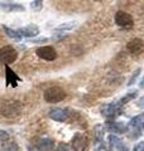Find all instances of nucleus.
Returning a JSON list of instances; mask_svg holds the SVG:
<instances>
[{"label":"nucleus","instance_id":"nucleus-1","mask_svg":"<svg viewBox=\"0 0 144 151\" xmlns=\"http://www.w3.org/2000/svg\"><path fill=\"white\" fill-rule=\"evenodd\" d=\"M66 97V92L61 87H51L44 92V100L49 103H57L63 101Z\"/></svg>","mask_w":144,"mask_h":151},{"label":"nucleus","instance_id":"nucleus-2","mask_svg":"<svg viewBox=\"0 0 144 151\" xmlns=\"http://www.w3.org/2000/svg\"><path fill=\"white\" fill-rule=\"evenodd\" d=\"M18 58V53L12 45H5L0 49V62L4 64H10L15 62Z\"/></svg>","mask_w":144,"mask_h":151},{"label":"nucleus","instance_id":"nucleus-3","mask_svg":"<svg viewBox=\"0 0 144 151\" xmlns=\"http://www.w3.org/2000/svg\"><path fill=\"white\" fill-rule=\"evenodd\" d=\"M1 115H4L8 119H12V117H17L19 113L22 112V105L19 102H8L5 105H3L1 107Z\"/></svg>","mask_w":144,"mask_h":151},{"label":"nucleus","instance_id":"nucleus-4","mask_svg":"<svg viewBox=\"0 0 144 151\" xmlns=\"http://www.w3.org/2000/svg\"><path fill=\"white\" fill-rule=\"evenodd\" d=\"M101 113L104 117H106L109 120H113L121 113V103L113 102V103H109V105H105L101 110Z\"/></svg>","mask_w":144,"mask_h":151},{"label":"nucleus","instance_id":"nucleus-5","mask_svg":"<svg viewBox=\"0 0 144 151\" xmlns=\"http://www.w3.org/2000/svg\"><path fill=\"white\" fill-rule=\"evenodd\" d=\"M115 23L120 28H125V29H129V28H132L134 25V20L132 15H129L128 13L121 10L115 14Z\"/></svg>","mask_w":144,"mask_h":151},{"label":"nucleus","instance_id":"nucleus-6","mask_svg":"<svg viewBox=\"0 0 144 151\" xmlns=\"http://www.w3.org/2000/svg\"><path fill=\"white\" fill-rule=\"evenodd\" d=\"M37 55L44 60H55L57 58V52L53 47H39L36 50Z\"/></svg>","mask_w":144,"mask_h":151},{"label":"nucleus","instance_id":"nucleus-7","mask_svg":"<svg viewBox=\"0 0 144 151\" xmlns=\"http://www.w3.org/2000/svg\"><path fill=\"white\" fill-rule=\"evenodd\" d=\"M87 146V137L84 134H76L72 139V147L75 151H85Z\"/></svg>","mask_w":144,"mask_h":151},{"label":"nucleus","instance_id":"nucleus-8","mask_svg":"<svg viewBox=\"0 0 144 151\" xmlns=\"http://www.w3.org/2000/svg\"><path fill=\"white\" fill-rule=\"evenodd\" d=\"M128 50L132 54H140L144 52V42L139 38H134L128 43Z\"/></svg>","mask_w":144,"mask_h":151},{"label":"nucleus","instance_id":"nucleus-9","mask_svg":"<svg viewBox=\"0 0 144 151\" xmlns=\"http://www.w3.org/2000/svg\"><path fill=\"white\" fill-rule=\"evenodd\" d=\"M106 130L114 134H125L128 131V126L123 122H116V121H109L106 125Z\"/></svg>","mask_w":144,"mask_h":151},{"label":"nucleus","instance_id":"nucleus-10","mask_svg":"<svg viewBox=\"0 0 144 151\" xmlns=\"http://www.w3.org/2000/svg\"><path fill=\"white\" fill-rule=\"evenodd\" d=\"M18 33L23 37L25 38H33V37H37L38 34H39V28H38L37 25H27L24 28H20V29H18Z\"/></svg>","mask_w":144,"mask_h":151},{"label":"nucleus","instance_id":"nucleus-11","mask_svg":"<svg viewBox=\"0 0 144 151\" xmlns=\"http://www.w3.org/2000/svg\"><path fill=\"white\" fill-rule=\"evenodd\" d=\"M49 117L55 121L63 122L68 119V112L63 110V108H53V110L49 111Z\"/></svg>","mask_w":144,"mask_h":151},{"label":"nucleus","instance_id":"nucleus-12","mask_svg":"<svg viewBox=\"0 0 144 151\" xmlns=\"http://www.w3.org/2000/svg\"><path fill=\"white\" fill-rule=\"evenodd\" d=\"M5 82H7V86H10V87H17L18 82H20V78L8 65L5 67Z\"/></svg>","mask_w":144,"mask_h":151},{"label":"nucleus","instance_id":"nucleus-13","mask_svg":"<svg viewBox=\"0 0 144 151\" xmlns=\"http://www.w3.org/2000/svg\"><path fill=\"white\" fill-rule=\"evenodd\" d=\"M0 10L14 13V12H24V6L17 3H1L0 1Z\"/></svg>","mask_w":144,"mask_h":151},{"label":"nucleus","instance_id":"nucleus-14","mask_svg":"<svg viewBox=\"0 0 144 151\" xmlns=\"http://www.w3.org/2000/svg\"><path fill=\"white\" fill-rule=\"evenodd\" d=\"M38 149L41 151H55V142L52 139H41L39 142H38Z\"/></svg>","mask_w":144,"mask_h":151},{"label":"nucleus","instance_id":"nucleus-15","mask_svg":"<svg viewBox=\"0 0 144 151\" xmlns=\"http://www.w3.org/2000/svg\"><path fill=\"white\" fill-rule=\"evenodd\" d=\"M109 142H110V145L114 146V147L116 149V151H128V147L125 146V144H124L119 137H116V136L110 135Z\"/></svg>","mask_w":144,"mask_h":151},{"label":"nucleus","instance_id":"nucleus-16","mask_svg":"<svg viewBox=\"0 0 144 151\" xmlns=\"http://www.w3.org/2000/svg\"><path fill=\"white\" fill-rule=\"evenodd\" d=\"M18 150H19L18 144L9 139H7L0 146V151H18Z\"/></svg>","mask_w":144,"mask_h":151},{"label":"nucleus","instance_id":"nucleus-17","mask_svg":"<svg viewBox=\"0 0 144 151\" xmlns=\"http://www.w3.org/2000/svg\"><path fill=\"white\" fill-rule=\"evenodd\" d=\"M129 126L130 127H142V129H144V113H142V115L135 116L134 119H132Z\"/></svg>","mask_w":144,"mask_h":151},{"label":"nucleus","instance_id":"nucleus-18","mask_svg":"<svg viewBox=\"0 0 144 151\" xmlns=\"http://www.w3.org/2000/svg\"><path fill=\"white\" fill-rule=\"evenodd\" d=\"M3 29H4V32L7 33V35H8L9 38H12V39H14V40H20V39H22V35L18 33V30L10 29V28H8V27H5V25L3 27Z\"/></svg>","mask_w":144,"mask_h":151},{"label":"nucleus","instance_id":"nucleus-19","mask_svg":"<svg viewBox=\"0 0 144 151\" xmlns=\"http://www.w3.org/2000/svg\"><path fill=\"white\" fill-rule=\"evenodd\" d=\"M76 25H77V22L63 23V24H61L60 27H57V29H56V30H70V29H73Z\"/></svg>","mask_w":144,"mask_h":151},{"label":"nucleus","instance_id":"nucleus-20","mask_svg":"<svg viewBox=\"0 0 144 151\" xmlns=\"http://www.w3.org/2000/svg\"><path fill=\"white\" fill-rule=\"evenodd\" d=\"M103 136H104V126L103 125H96L95 126V137L96 141H101L103 140Z\"/></svg>","mask_w":144,"mask_h":151},{"label":"nucleus","instance_id":"nucleus-21","mask_svg":"<svg viewBox=\"0 0 144 151\" xmlns=\"http://www.w3.org/2000/svg\"><path fill=\"white\" fill-rule=\"evenodd\" d=\"M137 97V92H132V93H129V94H127L125 97H123L121 100H120L119 102L121 103V105H125V103H128L129 101H132V100H134V98Z\"/></svg>","mask_w":144,"mask_h":151},{"label":"nucleus","instance_id":"nucleus-22","mask_svg":"<svg viewBox=\"0 0 144 151\" xmlns=\"http://www.w3.org/2000/svg\"><path fill=\"white\" fill-rule=\"evenodd\" d=\"M139 74H140V68H138V69L134 70V73L132 74V78L129 79V82H128V86H132V84L137 81V78H138Z\"/></svg>","mask_w":144,"mask_h":151},{"label":"nucleus","instance_id":"nucleus-23","mask_svg":"<svg viewBox=\"0 0 144 151\" xmlns=\"http://www.w3.org/2000/svg\"><path fill=\"white\" fill-rule=\"evenodd\" d=\"M43 5V0H34L32 3V9L33 10H41Z\"/></svg>","mask_w":144,"mask_h":151},{"label":"nucleus","instance_id":"nucleus-24","mask_svg":"<svg viewBox=\"0 0 144 151\" xmlns=\"http://www.w3.org/2000/svg\"><path fill=\"white\" fill-rule=\"evenodd\" d=\"M133 151H144V141H140V142H138V144L133 147Z\"/></svg>","mask_w":144,"mask_h":151},{"label":"nucleus","instance_id":"nucleus-25","mask_svg":"<svg viewBox=\"0 0 144 151\" xmlns=\"http://www.w3.org/2000/svg\"><path fill=\"white\" fill-rule=\"evenodd\" d=\"M56 151H68V146H67L66 144H60L58 146H57Z\"/></svg>","mask_w":144,"mask_h":151},{"label":"nucleus","instance_id":"nucleus-26","mask_svg":"<svg viewBox=\"0 0 144 151\" xmlns=\"http://www.w3.org/2000/svg\"><path fill=\"white\" fill-rule=\"evenodd\" d=\"M7 139H9L8 132L3 131V130H0V140H7Z\"/></svg>","mask_w":144,"mask_h":151},{"label":"nucleus","instance_id":"nucleus-27","mask_svg":"<svg viewBox=\"0 0 144 151\" xmlns=\"http://www.w3.org/2000/svg\"><path fill=\"white\" fill-rule=\"evenodd\" d=\"M96 151H109V147H108L106 144H101L97 149H96Z\"/></svg>","mask_w":144,"mask_h":151},{"label":"nucleus","instance_id":"nucleus-28","mask_svg":"<svg viewBox=\"0 0 144 151\" xmlns=\"http://www.w3.org/2000/svg\"><path fill=\"white\" fill-rule=\"evenodd\" d=\"M138 105H139V107H143V108H144V97L139 98V102H138Z\"/></svg>","mask_w":144,"mask_h":151},{"label":"nucleus","instance_id":"nucleus-29","mask_svg":"<svg viewBox=\"0 0 144 151\" xmlns=\"http://www.w3.org/2000/svg\"><path fill=\"white\" fill-rule=\"evenodd\" d=\"M140 87H142V88H144V78L142 79V82H140Z\"/></svg>","mask_w":144,"mask_h":151},{"label":"nucleus","instance_id":"nucleus-30","mask_svg":"<svg viewBox=\"0 0 144 151\" xmlns=\"http://www.w3.org/2000/svg\"><path fill=\"white\" fill-rule=\"evenodd\" d=\"M28 151H37L34 147H28Z\"/></svg>","mask_w":144,"mask_h":151}]
</instances>
